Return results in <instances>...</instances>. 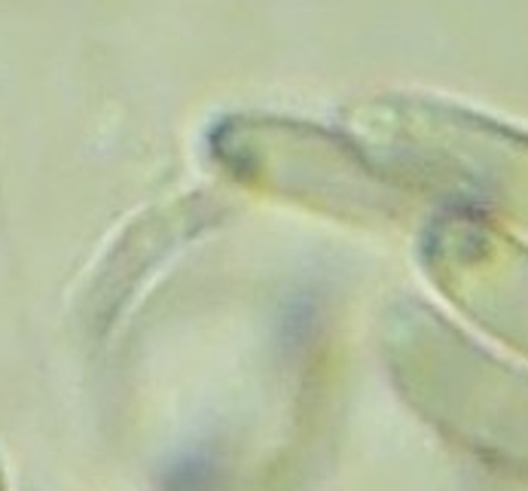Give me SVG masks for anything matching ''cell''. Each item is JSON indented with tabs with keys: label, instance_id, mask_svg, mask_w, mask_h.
Wrapping results in <instances>:
<instances>
[{
	"label": "cell",
	"instance_id": "1",
	"mask_svg": "<svg viewBox=\"0 0 528 491\" xmlns=\"http://www.w3.org/2000/svg\"><path fill=\"white\" fill-rule=\"evenodd\" d=\"M385 357L403 397L436 431L528 476V373L483 351L422 305L391 314Z\"/></svg>",
	"mask_w": 528,
	"mask_h": 491
},
{
	"label": "cell",
	"instance_id": "2",
	"mask_svg": "<svg viewBox=\"0 0 528 491\" xmlns=\"http://www.w3.org/2000/svg\"><path fill=\"white\" fill-rule=\"evenodd\" d=\"M361 131L403 174L458 189L528 229L525 131L428 98L373 101Z\"/></svg>",
	"mask_w": 528,
	"mask_h": 491
},
{
	"label": "cell",
	"instance_id": "3",
	"mask_svg": "<svg viewBox=\"0 0 528 491\" xmlns=\"http://www.w3.org/2000/svg\"><path fill=\"white\" fill-rule=\"evenodd\" d=\"M424 265L452 305L528 357V248L473 217H443L424 238Z\"/></svg>",
	"mask_w": 528,
	"mask_h": 491
},
{
	"label": "cell",
	"instance_id": "4",
	"mask_svg": "<svg viewBox=\"0 0 528 491\" xmlns=\"http://www.w3.org/2000/svg\"><path fill=\"white\" fill-rule=\"evenodd\" d=\"M0 491H4V479H0Z\"/></svg>",
	"mask_w": 528,
	"mask_h": 491
}]
</instances>
